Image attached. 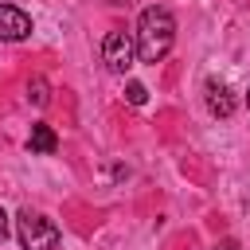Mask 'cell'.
I'll use <instances>...</instances> for the list:
<instances>
[{
	"instance_id": "1",
	"label": "cell",
	"mask_w": 250,
	"mask_h": 250,
	"mask_svg": "<svg viewBox=\"0 0 250 250\" xmlns=\"http://www.w3.org/2000/svg\"><path fill=\"white\" fill-rule=\"evenodd\" d=\"M133 43H137V59L156 66V62L172 51V43H176V20H172V12H168V8H156V4L145 8Z\"/></svg>"
},
{
	"instance_id": "2",
	"label": "cell",
	"mask_w": 250,
	"mask_h": 250,
	"mask_svg": "<svg viewBox=\"0 0 250 250\" xmlns=\"http://www.w3.org/2000/svg\"><path fill=\"white\" fill-rule=\"evenodd\" d=\"M16 234H20L23 250H55L59 246V227L39 211H20L16 215Z\"/></svg>"
},
{
	"instance_id": "3",
	"label": "cell",
	"mask_w": 250,
	"mask_h": 250,
	"mask_svg": "<svg viewBox=\"0 0 250 250\" xmlns=\"http://www.w3.org/2000/svg\"><path fill=\"white\" fill-rule=\"evenodd\" d=\"M133 59H137V43H133L129 31H109V35L102 39V62H105L113 74H125V70L133 66Z\"/></svg>"
},
{
	"instance_id": "4",
	"label": "cell",
	"mask_w": 250,
	"mask_h": 250,
	"mask_svg": "<svg viewBox=\"0 0 250 250\" xmlns=\"http://www.w3.org/2000/svg\"><path fill=\"white\" fill-rule=\"evenodd\" d=\"M31 35V16L16 4H0V39L4 43H20Z\"/></svg>"
},
{
	"instance_id": "5",
	"label": "cell",
	"mask_w": 250,
	"mask_h": 250,
	"mask_svg": "<svg viewBox=\"0 0 250 250\" xmlns=\"http://www.w3.org/2000/svg\"><path fill=\"white\" fill-rule=\"evenodd\" d=\"M203 98H207V109H211L215 117H230V113H234V94H230V86H227V82L207 78Z\"/></svg>"
},
{
	"instance_id": "6",
	"label": "cell",
	"mask_w": 250,
	"mask_h": 250,
	"mask_svg": "<svg viewBox=\"0 0 250 250\" xmlns=\"http://www.w3.org/2000/svg\"><path fill=\"white\" fill-rule=\"evenodd\" d=\"M27 148L31 152H55L59 148V137H55V129L51 125H31V137H27Z\"/></svg>"
},
{
	"instance_id": "7",
	"label": "cell",
	"mask_w": 250,
	"mask_h": 250,
	"mask_svg": "<svg viewBox=\"0 0 250 250\" xmlns=\"http://www.w3.org/2000/svg\"><path fill=\"white\" fill-rule=\"evenodd\" d=\"M27 102H35V105H47V102H51V94H47V78L35 74V78L27 82Z\"/></svg>"
},
{
	"instance_id": "8",
	"label": "cell",
	"mask_w": 250,
	"mask_h": 250,
	"mask_svg": "<svg viewBox=\"0 0 250 250\" xmlns=\"http://www.w3.org/2000/svg\"><path fill=\"white\" fill-rule=\"evenodd\" d=\"M125 102H129V105H145V102H148L145 82H129V86H125Z\"/></svg>"
},
{
	"instance_id": "9",
	"label": "cell",
	"mask_w": 250,
	"mask_h": 250,
	"mask_svg": "<svg viewBox=\"0 0 250 250\" xmlns=\"http://www.w3.org/2000/svg\"><path fill=\"white\" fill-rule=\"evenodd\" d=\"M4 234H8V215H4V207H0V242H4Z\"/></svg>"
},
{
	"instance_id": "10",
	"label": "cell",
	"mask_w": 250,
	"mask_h": 250,
	"mask_svg": "<svg viewBox=\"0 0 250 250\" xmlns=\"http://www.w3.org/2000/svg\"><path fill=\"white\" fill-rule=\"evenodd\" d=\"M215 250H238V246H234V242H219Z\"/></svg>"
},
{
	"instance_id": "11",
	"label": "cell",
	"mask_w": 250,
	"mask_h": 250,
	"mask_svg": "<svg viewBox=\"0 0 250 250\" xmlns=\"http://www.w3.org/2000/svg\"><path fill=\"white\" fill-rule=\"evenodd\" d=\"M246 105H250V98H246Z\"/></svg>"
}]
</instances>
